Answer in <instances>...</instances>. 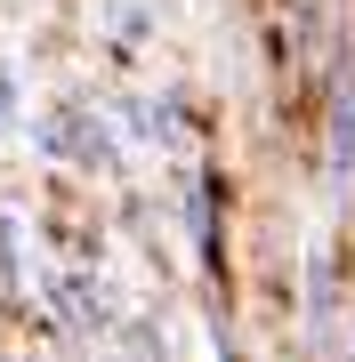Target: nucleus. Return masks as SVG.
Segmentation results:
<instances>
[{
  "mask_svg": "<svg viewBox=\"0 0 355 362\" xmlns=\"http://www.w3.org/2000/svg\"><path fill=\"white\" fill-rule=\"evenodd\" d=\"M33 153H49L57 169H121V145L97 105H49L33 121Z\"/></svg>",
  "mask_w": 355,
  "mask_h": 362,
  "instance_id": "obj_1",
  "label": "nucleus"
},
{
  "mask_svg": "<svg viewBox=\"0 0 355 362\" xmlns=\"http://www.w3.org/2000/svg\"><path fill=\"white\" fill-rule=\"evenodd\" d=\"M40 306L65 338H106L113 330V282L89 266H65V274H40Z\"/></svg>",
  "mask_w": 355,
  "mask_h": 362,
  "instance_id": "obj_2",
  "label": "nucleus"
},
{
  "mask_svg": "<svg viewBox=\"0 0 355 362\" xmlns=\"http://www.w3.org/2000/svg\"><path fill=\"white\" fill-rule=\"evenodd\" d=\"M178 209H186V242H194V266L226 274V185L218 169H178Z\"/></svg>",
  "mask_w": 355,
  "mask_h": 362,
  "instance_id": "obj_3",
  "label": "nucleus"
},
{
  "mask_svg": "<svg viewBox=\"0 0 355 362\" xmlns=\"http://www.w3.org/2000/svg\"><path fill=\"white\" fill-rule=\"evenodd\" d=\"M347 177H355V89L331 97V137H323V185L347 194Z\"/></svg>",
  "mask_w": 355,
  "mask_h": 362,
  "instance_id": "obj_4",
  "label": "nucleus"
},
{
  "mask_svg": "<svg viewBox=\"0 0 355 362\" xmlns=\"http://www.w3.org/2000/svg\"><path fill=\"white\" fill-rule=\"evenodd\" d=\"M25 242H33V233H25V218H16V209H0V306H25Z\"/></svg>",
  "mask_w": 355,
  "mask_h": 362,
  "instance_id": "obj_5",
  "label": "nucleus"
},
{
  "mask_svg": "<svg viewBox=\"0 0 355 362\" xmlns=\"http://www.w3.org/2000/svg\"><path fill=\"white\" fill-rule=\"evenodd\" d=\"M25 129V73H16V57H0V145Z\"/></svg>",
  "mask_w": 355,
  "mask_h": 362,
  "instance_id": "obj_6",
  "label": "nucleus"
},
{
  "mask_svg": "<svg viewBox=\"0 0 355 362\" xmlns=\"http://www.w3.org/2000/svg\"><path fill=\"white\" fill-rule=\"evenodd\" d=\"M331 306H339V282H331V258H315L307 266V314H315V330H323Z\"/></svg>",
  "mask_w": 355,
  "mask_h": 362,
  "instance_id": "obj_7",
  "label": "nucleus"
},
{
  "mask_svg": "<svg viewBox=\"0 0 355 362\" xmlns=\"http://www.w3.org/2000/svg\"><path fill=\"white\" fill-rule=\"evenodd\" d=\"M113 33H121V49H137V40L154 33V16H145V8H113Z\"/></svg>",
  "mask_w": 355,
  "mask_h": 362,
  "instance_id": "obj_8",
  "label": "nucleus"
},
{
  "mask_svg": "<svg viewBox=\"0 0 355 362\" xmlns=\"http://www.w3.org/2000/svg\"><path fill=\"white\" fill-rule=\"evenodd\" d=\"M347 346H355V314H347Z\"/></svg>",
  "mask_w": 355,
  "mask_h": 362,
  "instance_id": "obj_9",
  "label": "nucleus"
}]
</instances>
